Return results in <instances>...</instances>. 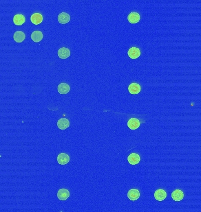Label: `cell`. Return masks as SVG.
<instances>
[{
	"mask_svg": "<svg viewBox=\"0 0 201 212\" xmlns=\"http://www.w3.org/2000/svg\"><path fill=\"white\" fill-rule=\"evenodd\" d=\"M128 54L131 59H136L141 56V51L138 48L134 47L130 48Z\"/></svg>",
	"mask_w": 201,
	"mask_h": 212,
	"instance_id": "1",
	"label": "cell"
},
{
	"mask_svg": "<svg viewBox=\"0 0 201 212\" xmlns=\"http://www.w3.org/2000/svg\"><path fill=\"white\" fill-rule=\"evenodd\" d=\"M140 160L141 158L139 155L136 153H131L128 157V161L131 165H136L139 163Z\"/></svg>",
	"mask_w": 201,
	"mask_h": 212,
	"instance_id": "2",
	"label": "cell"
},
{
	"mask_svg": "<svg viewBox=\"0 0 201 212\" xmlns=\"http://www.w3.org/2000/svg\"><path fill=\"white\" fill-rule=\"evenodd\" d=\"M141 90V85L136 83L131 84L128 87V91L131 94H137Z\"/></svg>",
	"mask_w": 201,
	"mask_h": 212,
	"instance_id": "3",
	"label": "cell"
},
{
	"mask_svg": "<svg viewBox=\"0 0 201 212\" xmlns=\"http://www.w3.org/2000/svg\"><path fill=\"white\" fill-rule=\"evenodd\" d=\"M26 21V17L21 14H18L14 15L13 17L14 23L16 26H22Z\"/></svg>",
	"mask_w": 201,
	"mask_h": 212,
	"instance_id": "4",
	"label": "cell"
},
{
	"mask_svg": "<svg viewBox=\"0 0 201 212\" xmlns=\"http://www.w3.org/2000/svg\"><path fill=\"white\" fill-rule=\"evenodd\" d=\"M70 156L66 153H60L57 157V161L61 165H65L70 161Z\"/></svg>",
	"mask_w": 201,
	"mask_h": 212,
	"instance_id": "5",
	"label": "cell"
},
{
	"mask_svg": "<svg viewBox=\"0 0 201 212\" xmlns=\"http://www.w3.org/2000/svg\"><path fill=\"white\" fill-rule=\"evenodd\" d=\"M58 20L59 23L61 24H67L70 21V16L68 13H60L58 16Z\"/></svg>",
	"mask_w": 201,
	"mask_h": 212,
	"instance_id": "6",
	"label": "cell"
},
{
	"mask_svg": "<svg viewBox=\"0 0 201 212\" xmlns=\"http://www.w3.org/2000/svg\"><path fill=\"white\" fill-rule=\"evenodd\" d=\"M128 197L129 198V199L132 200V201H135L137 199H138L140 197V192L138 190L135 189H133L130 190V191L128 193Z\"/></svg>",
	"mask_w": 201,
	"mask_h": 212,
	"instance_id": "7",
	"label": "cell"
},
{
	"mask_svg": "<svg viewBox=\"0 0 201 212\" xmlns=\"http://www.w3.org/2000/svg\"><path fill=\"white\" fill-rule=\"evenodd\" d=\"M141 19L140 15L136 12H132L130 13L128 16V21L131 24H136Z\"/></svg>",
	"mask_w": 201,
	"mask_h": 212,
	"instance_id": "8",
	"label": "cell"
},
{
	"mask_svg": "<svg viewBox=\"0 0 201 212\" xmlns=\"http://www.w3.org/2000/svg\"><path fill=\"white\" fill-rule=\"evenodd\" d=\"M31 21L34 24L38 25L43 21V17L40 13H34L31 17Z\"/></svg>",
	"mask_w": 201,
	"mask_h": 212,
	"instance_id": "9",
	"label": "cell"
},
{
	"mask_svg": "<svg viewBox=\"0 0 201 212\" xmlns=\"http://www.w3.org/2000/svg\"><path fill=\"white\" fill-rule=\"evenodd\" d=\"M70 192L66 189H61L57 193V197L60 200H66L70 197Z\"/></svg>",
	"mask_w": 201,
	"mask_h": 212,
	"instance_id": "10",
	"label": "cell"
},
{
	"mask_svg": "<svg viewBox=\"0 0 201 212\" xmlns=\"http://www.w3.org/2000/svg\"><path fill=\"white\" fill-rule=\"evenodd\" d=\"M167 192L163 189H158L154 193V197L156 200L162 201L167 197Z\"/></svg>",
	"mask_w": 201,
	"mask_h": 212,
	"instance_id": "11",
	"label": "cell"
},
{
	"mask_svg": "<svg viewBox=\"0 0 201 212\" xmlns=\"http://www.w3.org/2000/svg\"><path fill=\"white\" fill-rule=\"evenodd\" d=\"M58 57L61 59H66L68 58L70 56V51L68 48L66 47H62L58 52Z\"/></svg>",
	"mask_w": 201,
	"mask_h": 212,
	"instance_id": "12",
	"label": "cell"
},
{
	"mask_svg": "<svg viewBox=\"0 0 201 212\" xmlns=\"http://www.w3.org/2000/svg\"><path fill=\"white\" fill-rule=\"evenodd\" d=\"M70 90V87L67 83H62L59 84L58 86V91L61 94H66Z\"/></svg>",
	"mask_w": 201,
	"mask_h": 212,
	"instance_id": "13",
	"label": "cell"
},
{
	"mask_svg": "<svg viewBox=\"0 0 201 212\" xmlns=\"http://www.w3.org/2000/svg\"><path fill=\"white\" fill-rule=\"evenodd\" d=\"M57 126L60 130H65L70 126V122L67 118H62L58 121Z\"/></svg>",
	"mask_w": 201,
	"mask_h": 212,
	"instance_id": "14",
	"label": "cell"
},
{
	"mask_svg": "<svg viewBox=\"0 0 201 212\" xmlns=\"http://www.w3.org/2000/svg\"><path fill=\"white\" fill-rule=\"evenodd\" d=\"M128 126L131 130H136L140 126V122L135 118H132L128 122Z\"/></svg>",
	"mask_w": 201,
	"mask_h": 212,
	"instance_id": "15",
	"label": "cell"
},
{
	"mask_svg": "<svg viewBox=\"0 0 201 212\" xmlns=\"http://www.w3.org/2000/svg\"><path fill=\"white\" fill-rule=\"evenodd\" d=\"M13 38L15 42L22 43L26 39V34L21 31H16L14 34Z\"/></svg>",
	"mask_w": 201,
	"mask_h": 212,
	"instance_id": "16",
	"label": "cell"
},
{
	"mask_svg": "<svg viewBox=\"0 0 201 212\" xmlns=\"http://www.w3.org/2000/svg\"><path fill=\"white\" fill-rule=\"evenodd\" d=\"M172 197L175 201H181L184 197V194L181 190H175L172 193Z\"/></svg>",
	"mask_w": 201,
	"mask_h": 212,
	"instance_id": "17",
	"label": "cell"
},
{
	"mask_svg": "<svg viewBox=\"0 0 201 212\" xmlns=\"http://www.w3.org/2000/svg\"><path fill=\"white\" fill-rule=\"evenodd\" d=\"M43 39V34L40 31H35L31 34V39L34 42H39Z\"/></svg>",
	"mask_w": 201,
	"mask_h": 212,
	"instance_id": "18",
	"label": "cell"
}]
</instances>
